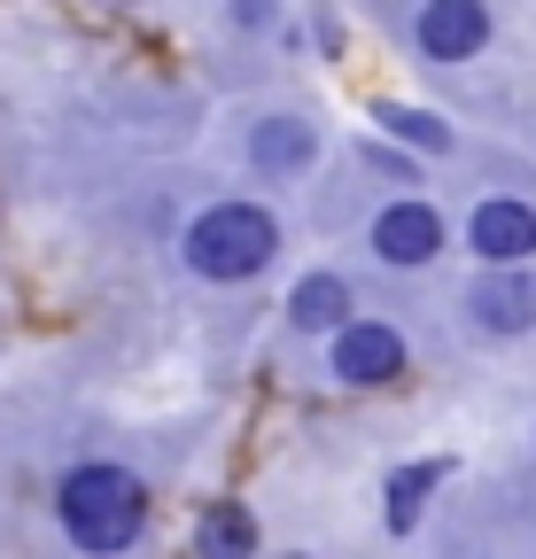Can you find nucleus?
<instances>
[{"label":"nucleus","instance_id":"nucleus-1","mask_svg":"<svg viewBox=\"0 0 536 559\" xmlns=\"http://www.w3.org/2000/svg\"><path fill=\"white\" fill-rule=\"evenodd\" d=\"M55 521H62V536H71L79 551L109 559V551H124L148 528V489H141V474H124L109 459L102 466H71L55 481Z\"/></svg>","mask_w":536,"mask_h":559},{"label":"nucleus","instance_id":"nucleus-2","mask_svg":"<svg viewBox=\"0 0 536 559\" xmlns=\"http://www.w3.org/2000/svg\"><path fill=\"white\" fill-rule=\"evenodd\" d=\"M179 257H187L194 280H218V288H234V280H257L264 264L281 257V218H273L264 202H211L203 218L187 226Z\"/></svg>","mask_w":536,"mask_h":559},{"label":"nucleus","instance_id":"nucleus-3","mask_svg":"<svg viewBox=\"0 0 536 559\" xmlns=\"http://www.w3.org/2000/svg\"><path fill=\"white\" fill-rule=\"evenodd\" d=\"M373 257L381 264H396V272H420V264H436L443 257V218H436V202H420V194H396V202H381L373 210Z\"/></svg>","mask_w":536,"mask_h":559},{"label":"nucleus","instance_id":"nucleus-4","mask_svg":"<svg viewBox=\"0 0 536 559\" xmlns=\"http://www.w3.org/2000/svg\"><path fill=\"white\" fill-rule=\"evenodd\" d=\"M334 381H343V389H389V381H405V334L381 326V319L334 326Z\"/></svg>","mask_w":536,"mask_h":559},{"label":"nucleus","instance_id":"nucleus-5","mask_svg":"<svg viewBox=\"0 0 536 559\" xmlns=\"http://www.w3.org/2000/svg\"><path fill=\"white\" fill-rule=\"evenodd\" d=\"M466 249H475V264H490V272L528 264V257H536V210H528L521 194L475 202V218H466Z\"/></svg>","mask_w":536,"mask_h":559},{"label":"nucleus","instance_id":"nucleus-6","mask_svg":"<svg viewBox=\"0 0 536 559\" xmlns=\"http://www.w3.org/2000/svg\"><path fill=\"white\" fill-rule=\"evenodd\" d=\"M413 47L428 62H466L490 47V0H420L413 16Z\"/></svg>","mask_w":536,"mask_h":559},{"label":"nucleus","instance_id":"nucleus-7","mask_svg":"<svg viewBox=\"0 0 536 559\" xmlns=\"http://www.w3.org/2000/svg\"><path fill=\"white\" fill-rule=\"evenodd\" d=\"M466 319H475L483 334H528L536 326V280H528V264H505V272L475 280Z\"/></svg>","mask_w":536,"mask_h":559},{"label":"nucleus","instance_id":"nucleus-8","mask_svg":"<svg viewBox=\"0 0 536 559\" xmlns=\"http://www.w3.org/2000/svg\"><path fill=\"white\" fill-rule=\"evenodd\" d=\"M311 156H319V132L303 117H257L249 124V164L264 179H296V171H311Z\"/></svg>","mask_w":536,"mask_h":559},{"label":"nucleus","instance_id":"nucleus-9","mask_svg":"<svg viewBox=\"0 0 536 559\" xmlns=\"http://www.w3.org/2000/svg\"><path fill=\"white\" fill-rule=\"evenodd\" d=\"M288 326H296V334L350 326V280H343V272H303L296 288H288Z\"/></svg>","mask_w":536,"mask_h":559},{"label":"nucleus","instance_id":"nucleus-10","mask_svg":"<svg viewBox=\"0 0 536 559\" xmlns=\"http://www.w3.org/2000/svg\"><path fill=\"white\" fill-rule=\"evenodd\" d=\"M194 559H257V513L249 506H211L203 528H194Z\"/></svg>","mask_w":536,"mask_h":559},{"label":"nucleus","instance_id":"nucleus-11","mask_svg":"<svg viewBox=\"0 0 536 559\" xmlns=\"http://www.w3.org/2000/svg\"><path fill=\"white\" fill-rule=\"evenodd\" d=\"M436 481H443V459H428V466H396V474H389V536H413V521H420V506H428Z\"/></svg>","mask_w":536,"mask_h":559},{"label":"nucleus","instance_id":"nucleus-12","mask_svg":"<svg viewBox=\"0 0 536 559\" xmlns=\"http://www.w3.org/2000/svg\"><path fill=\"white\" fill-rule=\"evenodd\" d=\"M373 117H381L396 140H405V148H420V156H443V148H451V124H443L436 109H413V102H381Z\"/></svg>","mask_w":536,"mask_h":559},{"label":"nucleus","instance_id":"nucleus-13","mask_svg":"<svg viewBox=\"0 0 536 559\" xmlns=\"http://www.w3.org/2000/svg\"><path fill=\"white\" fill-rule=\"evenodd\" d=\"M234 16H241V24H264V16H273V0H241Z\"/></svg>","mask_w":536,"mask_h":559},{"label":"nucleus","instance_id":"nucleus-14","mask_svg":"<svg viewBox=\"0 0 536 559\" xmlns=\"http://www.w3.org/2000/svg\"><path fill=\"white\" fill-rule=\"evenodd\" d=\"M117 9H124V0H117Z\"/></svg>","mask_w":536,"mask_h":559},{"label":"nucleus","instance_id":"nucleus-15","mask_svg":"<svg viewBox=\"0 0 536 559\" xmlns=\"http://www.w3.org/2000/svg\"><path fill=\"white\" fill-rule=\"evenodd\" d=\"M381 9H389V0H381Z\"/></svg>","mask_w":536,"mask_h":559},{"label":"nucleus","instance_id":"nucleus-16","mask_svg":"<svg viewBox=\"0 0 536 559\" xmlns=\"http://www.w3.org/2000/svg\"><path fill=\"white\" fill-rule=\"evenodd\" d=\"M296 559H303V551H296Z\"/></svg>","mask_w":536,"mask_h":559}]
</instances>
